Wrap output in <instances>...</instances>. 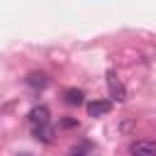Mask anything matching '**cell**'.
I'll list each match as a JSON object with an SVG mask.
<instances>
[{
	"label": "cell",
	"instance_id": "1",
	"mask_svg": "<svg viewBox=\"0 0 156 156\" xmlns=\"http://www.w3.org/2000/svg\"><path fill=\"white\" fill-rule=\"evenodd\" d=\"M105 80H107V90H110V98L115 102H124L127 100V88L122 85V80L117 78L115 71H107L105 73Z\"/></svg>",
	"mask_w": 156,
	"mask_h": 156
},
{
	"label": "cell",
	"instance_id": "2",
	"mask_svg": "<svg viewBox=\"0 0 156 156\" xmlns=\"http://www.w3.org/2000/svg\"><path fill=\"white\" fill-rule=\"evenodd\" d=\"M29 124H32V129L51 124V112H49V107H46V105H37V107H32V112H29Z\"/></svg>",
	"mask_w": 156,
	"mask_h": 156
},
{
	"label": "cell",
	"instance_id": "3",
	"mask_svg": "<svg viewBox=\"0 0 156 156\" xmlns=\"http://www.w3.org/2000/svg\"><path fill=\"white\" fill-rule=\"evenodd\" d=\"M129 154L132 156H156V141L151 139H136L129 144Z\"/></svg>",
	"mask_w": 156,
	"mask_h": 156
},
{
	"label": "cell",
	"instance_id": "4",
	"mask_svg": "<svg viewBox=\"0 0 156 156\" xmlns=\"http://www.w3.org/2000/svg\"><path fill=\"white\" fill-rule=\"evenodd\" d=\"M85 110H88V117H102L112 110V102L110 100H93V102H88Z\"/></svg>",
	"mask_w": 156,
	"mask_h": 156
},
{
	"label": "cell",
	"instance_id": "5",
	"mask_svg": "<svg viewBox=\"0 0 156 156\" xmlns=\"http://www.w3.org/2000/svg\"><path fill=\"white\" fill-rule=\"evenodd\" d=\"M83 90H78V88H66L63 90V100L68 102V105H73V107H78V105H83Z\"/></svg>",
	"mask_w": 156,
	"mask_h": 156
},
{
	"label": "cell",
	"instance_id": "6",
	"mask_svg": "<svg viewBox=\"0 0 156 156\" xmlns=\"http://www.w3.org/2000/svg\"><path fill=\"white\" fill-rule=\"evenodd\" d=\"M32 132H34V136H37L39 141H44V144H51V141H54V127H51V124L37 127V129H32Z\"/></svg>",
	"mask_w": 156,
	"mask_h": 156
},
{
	"label": "cell",
	"instance_id": "7",
	"mask_svg": "<svg viewBox=\"0 0 156 156\" xmlns=\"http://www.w3.org/2000/svg\"><path fill=\"white\" fill-rule=\"evenodd\" d=\"M24 80H27V85H32V88H46V85H49L46 73H29Z\"/></svg>",
	"mask_w": 156,
	"mask_h": 156
},
{
	"label": "cell",
	"instance_id": "8",
	"mask_svg": "<svg viewBox=\"0 0 156 156\" xmlns=\"http://www.w3.org/2000/svg\"><path fill=\"white\" fill-rule=\"evenodd\" d=\"M22 156H29V154H22Z\"/></svg>",
	"mask_w": 156,
	"mask_h": 156
}]
</instances>
